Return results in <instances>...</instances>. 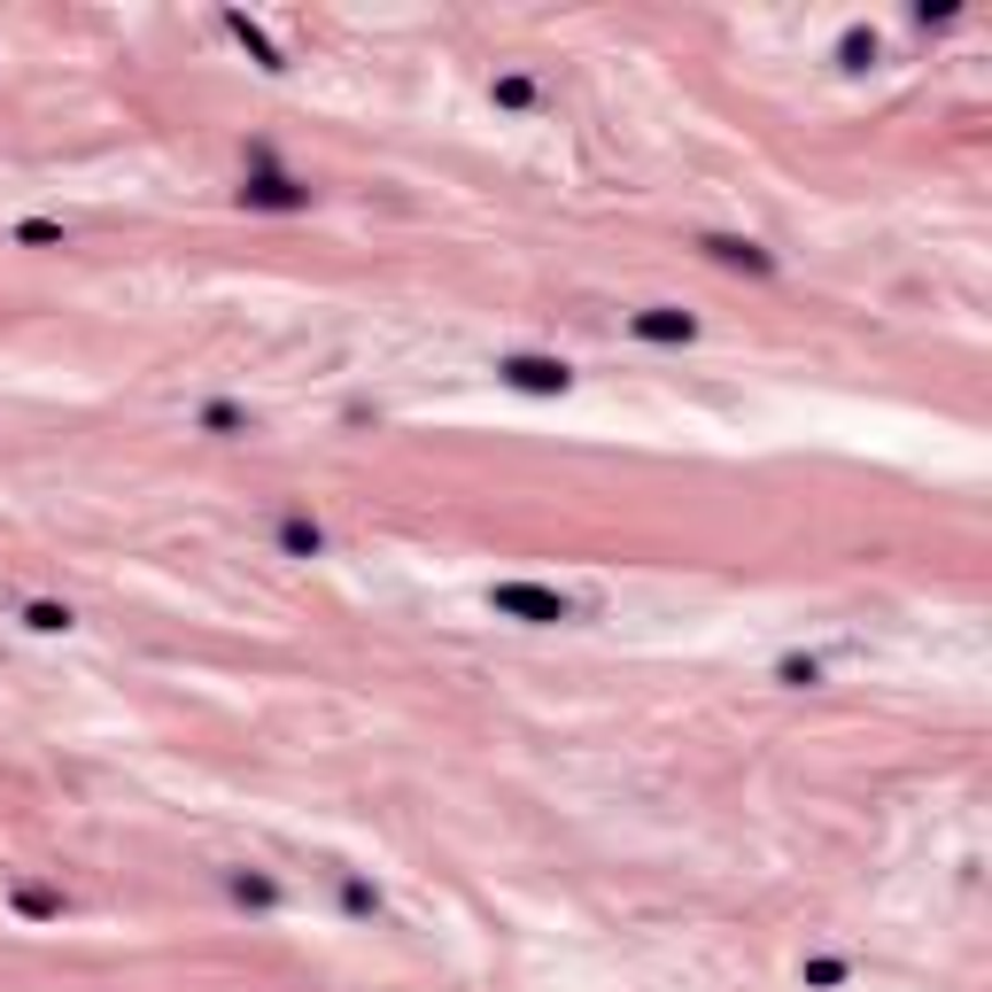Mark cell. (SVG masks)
Instances as JSON below:
<instances>
[{"label": "cell", "instance_id": "30bf717a", "mask_svg": "<svg viewBox=\"0 0 992 992\" xmlns=\"http://www.w3.org/2000/svg\"><path fill=\"white\" fill-rule=\"evenodd\" d=\"M489 94H497V109H512V117H520V109H535V78H527V70H504V78L489 85Z\"/></svg>", "mask_w": 992, "mask_h": 992}, {"label": "cell", "instance_id": "5b68a950", "mask_svg": "<svg viewBox=\"0 0 992 992\" xmlns=\"http://www.w3.org/2000/svg\"><path fill=\"white\" fill-rule=\"evenodd\" d=\"M698 248H705L713 264H737V272H775V256H768L760 241H737V233H705Z\"/></svg>", "mask_w": 992, "mask_h": 992}, {"label": "cell", "instance_id": "8992f818", "mask_svg": "<svg viewBox=\"0 0 992 992\" xmlns=\"http://www.w3.org/2000/svg\"><path fill=\"white\" fill-rule=\"evenodd\" d=\"M280 551L288 559H326V527L311 512H280Z\"/></svg>", "mask_w": 992, "mask_h": 992}, {"label": "cell", "instance_id": "ba28073f", "mask_svg": "<svg viewBox=\"0 0 992 992\" xmlns=\"http://www.w3.org/2000/svg\"><path fill=\"white\" fill-rule=\"evenodd\" d=\"M16 915H32V923H62V915H70V899L47 891V884H16Z\"/></svg>", "mask_w": 992, "mask_h": 992}, {"label": "cell", "instance_id": "7a4b0ae2", "mask_svg": "<svg viewBox=\"0 0 992 992\" xmlns=\"http://www.w3.org/2000/svg\"><path fill=\"white\" fill-rule=\"evenodd\" d=\"M318 195L303 187V178H288V171H248L241 178V210H311Z\"/></svg>", "mask_w": 992, "mask_h": 992}, {"label": "cell", "instance_id": "5bb4252c", "mask_svg": "<svg viewBox=\"0 0 992 992\" xmlns=\"http://www.w3.org/2000/svg\"><path fill=\"white\" fill-rule=\"evenodd\" d=\"M798 977L830 992V984H845V961H830V954H815V961H798Z\"/></svg>", "mask_w": 992, "mask_h": 992}, {"label": "cell", "instance_id": "7c38bea8", "mask_svg": "<svg viewBox=\"0 0 992 992\" xmlns=\"http://www.w3.org/2000/svg\"><path fill=\"white\" fill-rule=\"evenodd\" d=\"M341 908H349V915H381V891H373L365 876H341Z\"/></svg>", "mask_w": 992, "mask_h": 992}, {"label": "cell", "instance_id": "2e32d148", "mask_svg": "<svg viewBox=\"0 0 992 992\" xmlns=\"http://www.w3.org/2000/svg\"><path fill=\"white\" fill-rule=\"evenodd\" d=\"M16 241H32V248H55V241H62V225H47V218H32V225H16Z\"/></svg>", "mask_w": 992, "mask_h": 992}, {"label": "cell", "instance_id": "8fae6325", "mask_svg": "<svg viewBox=\"0 0 992 992\" xmlns=\"http://www.w3.org/2000/svg\"><path fill=\"white\" fill-rule=\"evenodd\" d=\"M225 32H233V39H241V47H248V55H256L264 70H288V62H280V47H272V39H264V32H256L248 16H225Z\"/></svg>", "mask_w": 992, "mask_h": 992}, {"label": "cell", "instance_id": "52a82bcc", "mask_svg": "<svg viewBox=\"0 0 992 992\" xmlns=\"http://www.w3.org/2000/svg\"><path fill=\"white\" fill-rule=\"evenodd\" d=\"M195 427H202V434H218V442H241V434L256 427V411H248V404H225V396H218V404H202V411H195Z\"/></svg>", "mask_w": 992, "mask_h": 992}, {"label": "cell", "instance_id": "4fadbf2b", "mask_svg": "<svg viewBox=\"0 0 992 992\" xmlns=\"http://www.w3.org/2000/svg\"><path fill=\"white\" fill-rule=\"evenodd\" d=\"M24 628H39V637H62V628H70V605H47V597H39V605H24Z\"/></svg>", "mask_w": 992, "mask_h": 992}, {"label": "cell", "instance_id": "6da1fadb", "mask_svg": "<svg viewBox=\"0 0 992 992\" xmlns=\"http://www.w3.org/2000/svg\"><path fill=\"white\" fill-rule=\"evenodd\" d=\"M497 381L520 388V396H567L574 388V365H567V357H497Z\"/></svg>", "mask_w": 992, "mask_h": 992}, {"label": "cell", "instance_id": "9c48e42d", "mask_svg": "<svg viewBox=\"0 0 992 992\" xmlns=\"http://www.w3.org/2000/svg\"><path fill=\"white\" fill-rule=\"evenodd\" d=\"M225 891L241 899V908H280V884H272V876H241V868H233Z\"/></svg>", "mask_w": 992, "mask_h": 992}, {"label": "cell", "instance_id": "277c9868", "mask_svg": "<svg viewBox=\"0 0 992 992\" xmlns=\"http://www.w3.org/2000/svg\"><path fill=\"white\" fill-rule=\"evenodd\" d=\"M628 334H637V341H667V349H682V341H698V318H690V311L652 303V311H637V318H628Z\"/></svg>", "mask_w": 992, "mask_h": 992}, {"label": "cell", "instance_id": "9a60e30c", "mask_svg": "<svg viewBox=\"0 0 992 992\" xmlns=\"http://www.w3.org/2000/svg\"><path fill=\"white\" fill-rule=\"evenodd\" d=\"M775 675H783V682H791V690H806V682H822V660H783V667H775Z\"/></svg>", "mask_w": 992, "mask_h": 992}, {"label": "cell", "instance_id": "3957f363", "mask_svg": "<svg viewBox=\"0 0 992 992\" xmlns=\"http://www.w3.org/2000/svg\"><path fill=\"white\" fill-rule=\"evenodd\" d=\"M489 605H497V612H520V620H567V597L527 590V582H497V590H489Z\"/></svg>", "mask_w": 992, "mask_h": 992}]
</instances>
